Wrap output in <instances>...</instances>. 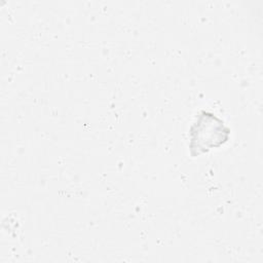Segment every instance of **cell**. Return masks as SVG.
Listing matches in <instances>:
<instances>
[{
  "mask_svg": "<svg viewBox=\"0 0 263 263\" xmlns=\"http://www.w3.org/2000/svg\"><path fill=\"white\" fill-rule=\"evenodd\" d=\"M230 128L225 122L209 111H201L189 129V151L191 156L206 153L213 148L225 144Z\"/></svg>",
  "mask_w": 263,
  "mask_h": 263,
  "instance_id": "cell-1",
  "label": "cell"
}]
</instances>
